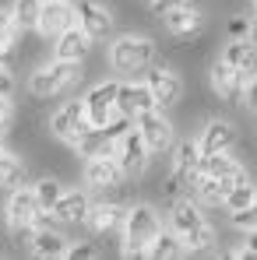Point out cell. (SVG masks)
Segmentation results:
<instances>
[{"instance_id":"6da1fadb","label":"cell","mask_w":257,"mask_h":260,"mask_svg":"<svg viewBox=\"0 0 257 260\" xmlns=\"http://www.w3.org/2000/svg\"><path fill=\"white\" fill-rule=\"evenodd\" d=\"M124 253L127 257H145V250L152 246V239L162 232L159 211L152 204H130L124 211Z\"/></svg>"},{"instance_id":"7a4b0ae2","label":"cell","mask_w":257,"mask_h":260,"mask_svg":"<svg viewBox=\"0 0 257 260\" xmlns=\"http://www.w3.org/2000/svg\"><path fill=\"white\" fill-rule=\"evenodd\" d=\"M81 78H85V71H81L78 60H56L53 56V63H46V67L28 74V91L36 99H53V95L67 91V88H74Z\"/></svg>"},{"instance_id":"3957f363","label":"cell","mask_w":257,"mask_h":260,"mask_svg":"<svg viewBox=\"0 0 257 260\" xmlns=\"http://www.w3.org/2000/svg\"><path fill=\"white\" fill-rule=\"evenodd\" d=\"M155 63V43L148 36H120L109 46V67L117 74H134Z\"/></svg>"},{"instance_id":"277c9868","label":"cell","mask_w":257,"mask_h":260,"mask_svg":"<svg viewBox=\"0 0 257 260\" xmlns=\"http://www.w3.org/2000/svg\"><path fill=\"white\" fill-rule=\"evenodd\" d=\"M127 127H130V120L117 113V116H113L109 123H102V127H88L85 134H81V137H78V141L71 144V148H74V151H78L81 158L113 155V151H117V137H120V134H124Z\"/></svg>"},{"instance_id":"5b68a950","label":"cell","mask_w":257,"mask_h":260,"mask_svg":"<svg viewBox=\"0 0 257 260\" xmlns=\"http://www.w3.org/2000/svg\"><path fill=\"white\" fill-rule=\"evenodd\" d=\"M137 134H141V141H145V148L152 155H166V151H173V144H176V130L162 116V109H152V113L137 116Z\"/></svg>"},{"instance_id":"8992f818","label":"cell","mask_w":257,"mask_h":260,"mask_svg":"<svg viewBox=\"0 0 257 260\" xmlns=\"http://www.w3.org/2000/svg\"><path fill=\"white\" fill-rule=\"evenodd\" d=\"M113 158L120 162V169H124V176H145V169H148V162H152V151L145 148V141H141V134L137 130H124L120 137H117V151H113Z\"/></svg>"},{"instance_id":"52a82bcc","label":"cell","mask_w":257,"mask_h":260,"mask_svg":"<svg viewBox=\"0 0 257 260\" xmlns=\"http://www.w3.org/2000/svg\"><path fill=\"white\" fill-rule=\"evenodd\" d=\"M117 85L120 81H99V85H92L85 91L81 106H85V116L92 127H102V123H109L117 116Z\"/></svg>"},{"instance_id":"ba28073f","label":"cell","mask_w":257,"mask_h":260,"mask_svg":"<svg viewBox=\"0 0 257 260\" xmlns=\"http://www.w3.org/2000/svg\"><path fill=\"white\" fill-rule=\"evenodd\" d=\"M71 25H78V14H74V4L71 0H43L39 18H36V32L43 39H56Z\"/></svg>"},{"instance_id":"9c48e42d","label":"cell","mask_w":257,"mask_h":260,"mask_svg":"<svg viewBox=\"0 0 257 260\" xmlns=\"http://www.w3.org/2000/svg\"><path fill=\"white\" fill-rule=\"evenodd\" d=\"M88 127H92V123H88V116H85L81 99H78V102H64V106L49 116V130H53V137H60L64 144H74Z\"/></svg>"},{"instance_id":"30bf717a","label":"cell","mask_w":257,"mask_h":260,"mask_svg":"<svg viewBox=\"0 0 257 260\" xmlns=\"http://www.w3.org/2000/svg\"><path fill=\"white\" fill-rule=\"evenodd\" d=\"M74 14H78V25L85 28V36L92 43H102L113 32V11L106 4H99V0H78Z\"/></svg>"},{"instance_id":"8fae6325","label":"cell","mask_w":257,"mask_h":260,"mask_svg":"<svg viewBox=\"0 0 257 260\" xmlns=\"http://www.w3.org/2000/svg\"><path fill=\"white\" fill-rule=\"evenodd\" d=\"M152 109H159V106H155V99H152V91H148L145 81H120L117 85V113L120 116L137 120V116H145Z\"/></svg>"},{"instance_id":"7c38bea8","label":"cell","mask_w":257,"mask_h":260,"mask_svg":"<svg viewBox=\"0 0 257 260\" xmlns=\"http://www.w3.org/2000/svg\"><path fill=\"white\" fill-rule=\"evenodd\" d=\"M145 85H148V91H152V99H155L159 109H169V106H176L183 99V81H180V74L173 67H162V63L152 67L148 78H145Z\"/></svg>"},{"instance_id":"4fadbf2b","label":"cell","mask_w":257,"mask_h":260,"mask_svg":"<svg viewBox=\"0 0 257 260\" xmlns=\"http://www.w3.org/2000/svg\"><path fill=\"white\" fill-rule=\"evenodd\" d=\"M208 78H212V91L222 99V102H243V85H247L250 74L229 67V63L218 56V60L212 63V71H208Z\"/></svg>"},{"instance_id":"5bb4252c","label":"cell","mask_w":257,"mask_h":260,"mask_svg":"<svg viewBox=\"0 0 257 260\" xmlns=\"http://www.w3.org/2000/svg\"><path fill=\"white\" fill-rule=\"evenodd\" d=\"M124 183V169L113 155H99V158H85V186L88 190H120Z\"/></svg>"},{"instance_id":"9a60e30c","label":"cell","mask_w":257,"mask_h":260,"mask_svg":"<svg viewBox=\"0 0 257 260\" xmlns=\"http://www.w3.org/2000/svg\"><path fill=\"white\" fill-rule=\"evenodd\" d=\"M39 201H36V190L32 186H11V197H7V229H18V225H36V215H39Z\"/></svg>"},{"instance_id":"2e32d148","label":"cell","mask_w":257,"mask_h":260,"mask_svg":"<svg viewBox=\"0 0 257 260\" xmlns=\"http://www.w3.org/2000/svg\"><path fill=\"white\" fill-rule=\"evenodd\" d=\"M67 236L53 225V221H43V225H36L32 229V243H28V253L39 260H60L67 253Z\"/></svg>"},{"instance_id":"e0dca14e","label":"cell","mask_w":257,"mask_h":260,"mask_svg":"<svg viewBox=\"0 0 257 260\" xmlns=\"http://www.w3.org/2000/svg\"><path fill=\"white\" fill-rule=\"evenodd\" d=\"M162 21H166V28H169L176 39H190L194 32H201V25H205V14L197 11V7H190L187 0L183 4H176V7H169L166 14H159Z\"/></svg>"},{"instance_id":"ac0fdd59","label":"cell","mask_w":257,"mask_h":260,"mask_svg":"<svg viewBox=\"0 0 257 260\" xmlns=\"http://www.w3.org/2000/svg\"><path fill=\"white\" fill-rule=\"evenodd\" d=\"M88 204H92V201H88L85 190H64V193L56 197V204H53L49 215L56 218L60 225H78V221H85Z\"/></svg>"},{"instance_id":"d6986e66","label":"cell","mask_w":257,"mask_h":260,"mask_svg":"<svg viewBox=\"0 0 257 260\" xmlns=\"http://www.w3.org/2000/svg\"><path fill=\"white\" fill-rule=\"evenodd\" d=\"M197 225H205V215H201V204L197 201H190V197H180V201H173V211H169V229L180 236V243H183V236H190Z\"/></svg>"},{"instance_id":"ffe728a7","label":"cell","mask_w":257,"mask_h":260,"mask_svg":"<svg viewBox=\"0 0 257 260\" xmlns=\"http://www.w3.org/2000/svg\"><path fill=\"white\" fill-rule=\"evenodd\" d=\"M88 49H92V39L85 36V28L81 25H71V28H64L60 36H56V46H53V56L56 60H85Z\"/></svg>"},{"instance_id":"44dd1931","label":"cell","mask_w":257,"mask_h":260,"mask_svg":"<svg viewBox=\"0 0 257 260\" xmlns=\"http://www.w3.org/2000/svg\"><path fill=\"white\" fill-rule=\"evenodd\" d=\"M201 173L215 176V179H222V183H240V179H247V169L229 155V151H215V155H205L201 158Z\"/></svg>"},{"instance_id":"7402d4cb","label":"cell","mask_w":257,"mask_h":260,"mask_svg":"<svg viewBox=\"0 0 257 260\" xmlns=\"http://www.w3.org/2000/svg\"><path fill=\"white\" fill-rule=\"evenodd\" d=\"M233 141H236V127L229 120H208V127L201 130L197 148H201V155H215V151H229Z\"/></svg>"},{"instance_id":"603a6c76","label":"cell","mask_w":257,"mask_h":260,"mask_svg":"<svg viewBox=\"0 0 257 260\" xmlns=\"http://www.w3.org/2000/svg\"><path fill=\"white\" fill-rule=\"evenodd\" d=\"M124 204H117V201H99V204H88V215H85V225L92 232H109V229H117L120 221H124Z\"/></svg>"},{"instance_id":"cb8c5ba5","label":"cell","mask_w":257,"mask_h":260,"mask_svg":"<svg viewBox=\"0 0 257 260\" xmlns=\"http://www.w3.org/2000/svg\"><path fill=\"white\" fill-rule=\"evenodd\" d=\"M201 148H197V141H180V144H173V173L183 176L187 183H194V176L201 173Z\"/></svg>"},{"instance_id":"d4e9b609","label":"cell","mask_w":257,"mask_h":260,"mask_svg":"<svg viewBox=\"0 0 257 260\" xmlns=\"http://www.w3.org/2000/svg\"><path fill=\"white\" fill-rule=\"evenodd\" d=\"M222 60L229 63V67H236V71H243V74H254L257 71V46L243 36V39H229L225 49H222Z\"/></svg>"},{"instance_id":"484cf974","label":"cell","mask_w":257,"mask_h":260,"mask_svg":"<svg viewBox=\"0 0 257 260\" xmlns=\"http://www.w3.org/2000/svg\"><path fill=\"white\" fill-rule=\"evenodd\" d=\"M190 186H194L197 204H205V208H218V204L225 201V190H229V183H222V179H215V176H208V173H197Z\"/></svg>"},{"instance_id":"4316f807","label":"cell","mask_w":257,"mask_h":260,"mask_svg":"<svg viewBox=\"0 0 257 260\" xmlns=\"http://www.w3.org/2000/svg\"><path fill=\"white\" fill-rule=\"evenodd\" d=\"M187 250H183V243H180V236L176 232H159L155 239H152V246L145 250V257H152V260H176V257H183Z\"/></svg>"},{"instance_id":"83f0119b","label":"cell","mask_w":257,"mask_h":260,"mask_svg":"<svg viewBox=\"0 0 257 260\" xmlns=\"http://www.w3.org/2000/svg\"><path fill=\"white\" fill-rule=\"evenodd\" d=\"M25 173H28V169H25V162L4 148V151H0V186H7V190H11V186H21Z\"/></svg>"},{"instance_id":"f1b7e54d","label":"cell","mask_w":257,"mask_h":260,"mask_svg":"<svg viewBox=\"0 0 257 260\" xmlns=\"http://www.w3.org/2000/svg\"><path fill=\"white\" fill-rule=\"evenodd\" d=\"M257 197V186L250 179H240V183H233L229 190H225V201H222V208L233 215V211H240V208H247L250 201Z\"/></svg>"},{"instance_id":"f546056e","label":"cell","mask_w":257,"mask_h":260,"mask_svg":"<svg viewBox=\"0 0 257 260\" xmlns=\"http://www.w3.org/2000/svg\"><path fill=\"white\" fill-rule=\"evenodd\" d=\"M18 32H21V28H18L14 14L0 7V60H4V63L11 60V49H14V39H18Z\"/></svg>"},{"instance_id":"4dcf8cb0","label":"cell","mask_w":257,"mask_h":260,"mask_svg":"<svg viewBox=\"0 0 257 260\" xmlns=\"http://www.w3.org/2000/svg\"><path fill=\"white\" fill-rule=\"evenodd\" d=\"M36 201H39V208L43 211H53V204H56V197L64 193V183L60 179H53V176H43V179H36Z\"/></svg>"},{"instance_id":"1f68e13d","label":"cell","mask_w":257,"mask_h":260,"mask_svg":"<svg viewBox=\"0 0 257 260\" xmlns=\"http://www.w3.org/2000/svg\"><path fill=\"white\" fill-rule=\"evenodd\" d=\"M215 246V229L205 221V225H197L190 236H183V250L187 253H208Z\"/></svg>"},{"instance_id":"d6a6232c","label":"cell","mask_w":257,"mask_h":260,"mask_svg":"<svg viewBox=\"0 0 257 260\" xmlns=\"http://www.w3.org/2000/svg\"><path fill=\"white\" fill-rule=\"evenodd\" d=\"M39 7H43V0H14L11 14H14V21H18V28H21V32H25V28H36Z\"/></svg>"},{"instance_id":"836d02e7","label":"cell","mask_w":257,"mask_h":260,"mask_svg":"<svg viewBox=\"0 0 257 260\" xmlns=\"http://www.w3.org/2000/svg\"><path fill=\"white\" fill-rule=\"evenodd\" d=\"M67 260H99L102 257V250L95 246V243H88V239H78V243H67Z\"/></svg>"},{"instance_id":"e575fe53","label":"cell","mask_w":257,"mask_h":260,"mask_svg":"<svg viewBox=\"0 0 257 260\" xmlns=\"http://www.w3.org/2000/svg\"><path fill=\"white\" fill-rule=\"evenodd\" d=\"M187 186H190V183H187L183 176H176V173L169 169V176L162 179V201H166V204H173V201H180Z\"/></svg>"},{"instance_id":"d590c367","label":"cell","mask_w":257,"mask_h":260,"mask_svg":"<svg viewBox=\"0 0 257 260\" xmlns=\"http://www.w3.org/2000/svg\"><path fill=\"white\" fill-rule=\"evenodd\" d=\"M229 221H233L236 229H243V232H247V229H257V197L247 204V208L233 211V215H229Z\"/></svg>"},{"instance_id":"8d00e7d4","label":"cell","mask_w":257,"mask_h":260,"mask_svg":"<svg viewBox=\"0 0 257 260\" xmlns=\"http://www.w3.org/2000/svg\"><path fill=\"white\" fill-rule=\"evenodd\" d=\"M14 123V106H11V95H0V130H7Z\"/></svg>"},{"instance_id":"74e56055","label":"cell","mask_w":257,"mask_h":260,"mask_svg":"<svg viewBox=\"0 0 257 260\" xmlns=\"http://www.w3.org/2000/svg\"><path fill=\"white\" fill-rule=\"evenodd\" d=\"M14 91V74H11V67L0 60V95H11Z\"/></svg>"},{"instance_id":"f35d334b","label":"cell","mask_w":257,"mask_h":260,"mask_svg":"<svg viewBox=\"0 0 257 260\" xmlns=\"http://www.w3.org/2000/svg\"><path fill=\"white\" fill-rule=\"evenodd\" d=\"M247 25H250V21H247V18H240V14H236V18H229V39H243V36H247Z\"/></svg>"},{"instance_id":"ab89813d","label":"cell","mask_w":257,"mask_h":260,"mask_svg":"<svg viewBox=\"0 0 257 260\" xmlns=\"http://www.w3.org/2000/svg\"><path fill=\"white\" fill-rule=\"evenodd\" d=\"M243 99H247L250 109H257V71L247 78V85H243Z\"/></svg>"},{"instance_id":"60d3db41","label":"cell","mask_w":257,"mask_h":260,"mask_svg":"<svg viewBox=\"0 0 257 260\" xmlns=\"http://www.w3.org/2000/svg\"><path fill=\"white\" fill-rule=\"evenodd\" d=\"M247 257H257V229H247V246H243Z\"/></svg>"},{"instance_id":"b9f144b4","label":"cell","mask_w":257,"mask_h":260,"mask_svg":"<svg viewBox=\"0 0 257 260\" xmlns=\"http://www.w3.org/2000/svg\"><path fill=\"white\" fill-rule=\"evenodd\" d=\"M176 4H183V0H152V11H155V14H166V11L176 7Z\"/></svg>"},{"instance_id":"7bdbcfd3","label":"cell","mask_w":257,"mask_h":260,"mask_svg":"<svg viewBox=\"0 0 257 260\" xmlns=\"http://www.w3.org/2000/svg\"><path fill=\"white\" fill-rule=\"evenodd\" d=\"M247 39H250V43L257 46V18H254V21H250V25H247Z\"/></svg>"},{"instance_id":"ee69618b","label":"cell","mask_w":257,"mask_h":260,"mask_svg":"<svg viewBox=\"0 0 257 260\" xmlns=\"http://www.w3.org/2000/svg\"><path fill=\"white\" fill-rule=\"evenodd\" d=\"M7 148V130H0V151Z\"/></svg>"},{"instance_id":"f6af8a7d","label":"cell","mask_w":257,"mask_h":260,"mask_svg":"<svg viewBox=\"0 0 257 260\" xmlns=\"http://www.w3.org/2000/svg\"><path fill=\"white\" fill-rule=\"evenodd\" d=\"M254 4H257V0H254Z\"/></svg>"}]
</instances>
